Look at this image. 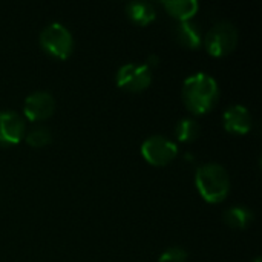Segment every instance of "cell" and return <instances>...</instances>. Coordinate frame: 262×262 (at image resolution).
Returning <instances> with one entry per match:
<instances>
[{"mask_svg": "<svg viewBox=\"0 0 262 262\" xmlns=\"http://www.w3.org/2000/svg\"><path fill=\"white\" fill-rule=\"evenodd\" d=\"M181 97L186 107L192 114L204 115L209 111H212L218 103V81L206 72H195L184 80Z\"/></svg>", "mask_w": 262, "mask_h": 262, "instance_id": "1", "label": "cell"}, {"mask_svg": "<svg viewBox=\"0 0 262 262\" xmlns=\"http://www.w3.org/2000/svg\"><path fill=\"white\" fill-rule=\"evenodd\" d=\"M195 186L206 203L220 204L230 192V177L221 164L206 163L195 173Z\"/></svg>", "mask_w": 262, "mask_h": 262, "instance_id": "2", "label": "cell"}, {"mask_svg": "<svg viewBox=\"0 0 262 262\" xmlns=\"http://www.w3.org/2000/svg\"><path fill=\"white\" fill-rule=\"evenodd\" d=\"M40 46L52 58L66 60L74 51V37L60 21H52L40 32Z\"/></svg>", "mask_w": 262, "mask_h": 262, "instance_id": "3", "label": "cell"}, {"mask_svg": "<svg viewBox=\"0 0 262 262\" xmlns=\"http://www.w3.org/2000/svg\"><path fill=\"white\" fill-rule=\"evenodd\" d=\"M239 40V32L236 26L230 21L215 23L204 35L206 51L212 57H226L235 51Z\"/></svg>", "mask_w": 262, "mask_h": 262, "instance_id": "4", "label": "cell"}, {"mask_svg": "<svg viewBox=\"0 0 262 262\" xmlns=\"http://www.w3.org/2000/svg\"><path fill=\"white\" fill-rule=\"evenodd\" d=\"M141 155L149 164L155 167H163L170 164L177 158L178 147L167 137L150 135L141 144Z\"/></svg>", "mask_w": 262, "mask_h": 262, "instance_id": "5", "label": "cell"}, {"mask_svg": "<svg viewBox=\"0 0 262 262\" xmlns=\"http://www.w3.org/2000/svg\"><path fill=\"white\" fill-rule=\"evenodd\" d=\"M117 86L127 92H143L152 83V71L146 64L126 63L115 75Z\"/></svg>", "mask_w": 262, "mask_h": 262, "instance_id": "6", "label": "cell"}, {"mask_svg": "<svg viewBox=\"0 0 262 262\" xmlns=\"http://www.w3.org/2000/svg\"><path fill=\"white\" fill-rule=\"evenodd\" d=\"M55 111V100L46 91H35L25 98L23 115L25 120L32 123H40L52 117Z\"/></svg>", "mask_w": 262, "mask_h": 262, "instance_id": "7", "label": "cell"}, {"mask_svg": "<svg viewBox=\"0 0 262 262\" xmlns=\"http://www.w3.org/2000/svg\"><path fill=\"white\" fill-rule=\"evenodd\" d=\"M26 134V121L14 111H0V146H15Z\"/></svg>", "mask_w": 262, "mask_h": 262, "instance_id": "8", "label": "cell"}, {"mask_svg": "<svg viewBox=\"0 0 262 262\" xmlns=\"http://www.w3.org/2000/svg\"><path fill=\"white\" fill-rule=\"evenodd\" d=\"M252 115L250 111L243 104H233L227 107L223 114V124L229 134L233 135H246L252 129Z\"/></svg>", "mask_w": 262, "mask_h": 262, "instance_id": "9", "label": "cell"}, {"mask_svg": "<svg viewBox=\"0 0 262 262\" xmlns=\"http://www.w3.org/2000/svg\"><path fill=\"white\" fill-rule=\"evenodd\" d=\"M173 37L175 40L189 49H196L200 48L201 41H203V35H201V29L200 26L193 21V20H187V21H178L173 26Z\"/></svg>", "mask_w": 262, "mask_h": 262, "instance_id": "10", "label": "cell"}, {"mask_svg": "<svg viewBox=\"0 0 262 262\" xmlns=\"http://www.w3.org/2000/svg\"><path fill=\"white\" fill-rule=\"evenodd\" d=\"M161 5L169 12V15L178 21L192 20L200 9V3L196 0H164Z\"/></svg>", "mask_w": 262, "mask_h": 262, "instance_id": "11", "label": "cell"}, {"mask_svg": "<svg viewBox=\"0 0 262 262\" xmlns=\"http://www.w3.org/2000/svg\"><path fill=\"white\" fill-rule=\"evenodd\" d=\"M126 14L130 18V21L140 26H147L157 18L155 6L149 2H141V0L130 2L126 6Z\"/></svg>", "mask_w": 262, "mask_h": 262, "instance_id": "12", "label": "cell"}, {"mask_svg": "<svg viewBox=\"0 0 262 262\" xmlns=\"http://www.w3.org/2000/svg\"><path fill=\"white\" fill-rule=\"evenodd\" d=\"M223 218H224V223L229 227L236 229V230H244L253 223L255 215L246 206H233V207H230V209H227L224 212Z\"/></svg>", "mask_w": 262, "mask_h": 262, "instance_id": "13", "label": "cell"}, {"mask_svg": "<svg viewBox=\"0 0 262 262\" xmlns=\"http://www.w3.org/2000/svg\"><path fill=\"white\" fill-rule=\"evenodd\" d=\"M201 127L198 124L196 120L193 118H183L177 127H175V135L178 138V141L181 143H192L200 137Z\"/></svg>", "mask_w": 262, "mask_h": 262, "instance_id": "14", "label": "cell"}, {"mask_svg": "<svg viewBox=\"0 0 262 262\" xmlns=\"http://www.w3.org/2000/svg\"><path fill=\"white\" fill-rule=\"evenodd\" d=\"M31 147L34 149H40V147H46L48 144H51L52 141V134L48 127L45 126H37L32 127L31 130H26L25 138H23Z\"/></svg>", "mask_w": 262, "mask_h": 262, "instance_id": "15", "label": "cell"}, {"mask_svg": "<svg viewBox=\"0 0 262 262\" xmlns=\"http://www.w3.org/2000/svg\"><path fill=\"white\" fill-rule=\"evenodd\" d=\"M187 252L183 247H169L160 255L158 262H187Z\"/></svg>", "mask_w": 262, "mask_h": 262, "instance_id": "16", "label": "cell"}, {"mask_svg": "<svg viewBox=\"0 0 262 262\" xmlns=\"http://www.w3.org/2000/svg\"><path fill=\"white\" fill-rule=\"evenodd\" d=\"M253 262H261V259H259V258H256V259H255Z\"/></svg>", "mask_w": 262, "mask_h": 262, "instance_id": "17", "label": "cell"}]
</instances>
